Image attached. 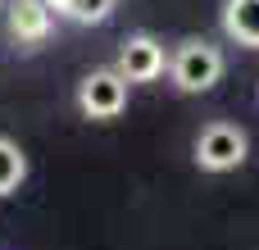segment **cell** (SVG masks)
Instances as JSON below:
<instances>
[{
	"instance_id": "5",
	"label": "cell",
	"mask_w": 259,
	"mask_h": 250,
	"mask_svg": "<svg viewBox=\"0 0 259 250\" xmlns=\"http://www.w3.org/2000/svg\"><path fill=\"white\" fill-rule=\"evenodd\" d=\"M50 14H55V9H50L46 0H9V9H5L9 36L23 41V46L46 41V36H50Z\"/></svg>"
},
{
	"instance_id": "1",
	"label": "cell",
	"mask_w": 259,
	"mask_h": 250,
	"mask_svg": "<svg viewBox=\"0 0 259 250\" xmlns=\"http://www.w3.org/2000/svg\"><path fill=\"white\" fill-rule=\"evenodd\" d=\"M168 73L182 91H209L223 77V50L214 41H182L178 55L168 59Z\"/></svg>"
},
{
	"instance_id": "2",
	"label": "cell",
	"mask_w": 259,
	"mask_h": 250,
	"mask_svg": "<svg viewBox=\"0 0 259 250\" xmlns=\"http://www.w3.org/2000/svg\"><path fill=\"white\" fill-rule=\"evenodd\" d=\"M127 105V77L118 68H96L77 87V109L87 118H118Z\"/></svg>"
},
{
	"instance_id": "7",
	"label": "cell",
	"mask_w": 259,
	"mask_h": 250,
	"mask_svg": "<svg viewBox=\"0 0 259 250\" xmlns=\"http://www.w3.org/2000/svg\"><path fill=\"white\" fill-rule=\"evenodd\" d=\"M27 178V159H23V150L14 146V141H5L0 137V196H9V191H18V182Z\"/></svg>"
},
{
	"instance_id": "6",
	"label": "cell",
	"mask_w": 259,
	"mask_h": 250,
	"mask_svg": "<svg viewBox=\"0 0 259 250\" xmlns=\"http://www.w3.org/2000/svg\"><path fill=\"white\" fill-rule=\"evenodd\" d=\"M223 32L237 46L259 50V0H223Z\"/></svg>"
},
{
	"instance_id": "8",
	"label": "cell",
	"mask_w": 259,
	"mask_h": 250,
	"mask_svg": "<svg viewBox=\"0 0 259 250\" xmlns=\"http://www.w3.org/2000/svg\"><path fill=\"white\" fill-rule=\"evenodd\" d=\"M64 14H68L73 23H105V18L114 14V0H68Z\"/></svg>"
},
{
	"instance_id": "3",
	"label": "cell",
	"mask_w": 259,
	"mask_h": 250,
	"mask_svg": "<svg viewBox=\"0 0 259 250\" xmlns=\"http://www.w3.org/2000/svg\"><path fill=\"white\" fill-rule=\"evenodd\" d=\"M246 159V132L237 123H209L196 137V164L209 173H228Z\"/></svg>"
},
{
	"instance_id": "4",
	"label": "cell",
	"mask_w": 259,
	"mask_h": 250,
	"mask_svg": "<svg viewBox=\"0 0 259 250\" xmlns=\"http://www.w3.org/2000/svg\"><path fill=\"white\" fill-rule=\"evenodd\" d=\"M118 73L127 82H155L164 73V46L155 36H146V32L127 36L123 41V55H118Z\"/></svg>"
}]
</instances>
